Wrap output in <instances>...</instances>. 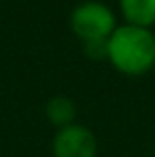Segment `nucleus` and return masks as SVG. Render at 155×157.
<instances>
[{
    "label": "nucleus",
    "mask_w": 155,
    "mask_h": 157,
    "mask_svg": "<svg viewBox=\"0 0 155 157\" xmlns=\"http://www.w3.org/2000/svg\"><path fill=\"white\" fill-rule=\"evenodd\" d=\"M97 143L84 125H68L54 137V157H96Z\"/></svg>",
    "instance_id": "7ed1b4c3"
},
{
    "label": "nucleus",
    "mask_w": 155,
    "mask_h": 157,
    "mask_svg": "<svg viewBox=\"0 0 155 157\" xmlns=\"http://www.w3.org/2000/svg\"><path fill=\"white\" fill-rule=\"evenodd\" d=\"M119 6L129 24L145 28L155 24V0H119Z\"/></svg>",
    "instance_id": "20e7f679"
},
{
    "label": "nucleus",
    "mask_w": 155,
    "mask_h": 157,
    "mask_svg": "<svg viewBox=\"0 0 155 157\" xmlns=\"http://www.w3.org/2000/svg\"><path fill=\"white\" fill-rule=\"evenodd\" d=\"M108 60L127 76H139L155 66V36L137 24L117 26L108 40Z\"/></svg>",
    "instance_id": "f257e3e1"
},
{
    "label": "nucleus",
    "mask_w": 155,
    "mask_h": 157,
    "mask_svg": "<svg viewBox=\"0 0 155 157\" xmlns=\"http://www.w3.org/2000/svg\"><path fill=\"white\" fill-rule=\"evenodd\" d=\"M70 22L74 34L84 42V46L108 42L117 28L113 12L101 2H84L72 12Z\"/></svg>",
    "instance_id": "f03ea898"
},
{
    "label": "nucleus",
    "mask_w": 155,
    "mask_h": 157,
    "mask_svg": "<svg viewBox=\"0 0 155 157\" xmlns=\"http://www.w3.org/2000/svg\"><path fill=\"white\" fill-rule=\"evenodd\" d=\"M74 113H76V107H74V101L68 100V98H52L50 101L46 104V115L54 125H58L60 129L62 127H68L72 125V119H74Z\"/></svg>",
    "instance_id": "39448f33"
}]
</instances>
